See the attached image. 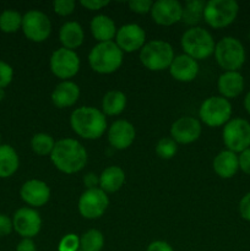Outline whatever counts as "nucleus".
Returning <instances> with one entry per match:
<instances>
[{
	"label": "nucleus",
	"instance_id": "bb28decb",
	"mask_svg": "<svg viewBox=\"0 0 250 251\" xmlns=\"http://www.w3.org/2000/svg\"><path fill=\"white\" fill-rule=\"evenodd\" d=\"M126 107V96L122 91H109L102 100V112L104 115H119Z\"/></svg>",
	"mask_w": 250,
	"mask_h": 251
},
{
	"label": "nucleus",
	"instance_id": "72a5a7b5",
	"mask_svg": "<svg viewBox=\"0 0 250 251\" xmlns=\"http://www.w3.org/2000/svg\"><path fill=\"white\" fill-rule=\"evenodd\" d=\"M53 7L55 14L60 16H69L75 10V1L74 0H55L53 2Z\"/></svg>",
	"mask_w": 250,
	"mask_h": 251
},
{
	"label": "nucleus",
	"instance_id": "58836bf2",
	"mask_svg": "<svg viewBox=\"0 0 250 251\" xmlns=\"http://www.w3.org/2000/svg\"><path fill=\"white\" fill-rule=\"evenodd\" d=\"M238 158H239V169H242L243 173L250 176V147L243 151Z\"/></svg>",
	"mask_w": 250,
	"mask_h": 251
},
{
	"label": "nucleus",
	"instance_id": "4c0bfd02",
	"mask_svg": "<svg viewBox=\"0 0 250 251\" xmlns=\"http://www.w3.org/2000/svg\"><path fill=\"white\" fill-rule=\"evenodd\" d=\"M14 229L12 226V220L9 216L0 213V237H6Z\"/></svg>",
	"mask_w": 250,
	"mask_h": 251
},
{
	"label": "nucleus",
	"instance_id": "393cba45",
	"mask_svg": "<svg viewBox=\"0 0 250 251\" xmlns=\"http://www.w3.org/2000/svg\"><path fill=\"white\" fill-rule=\"evenodd\" d=\"M125 183V173L120 167L110 166L100 176V189L105 194L120 190Z\"/></svg>",
	"mask_w": 250,
	"mask_h": 251
},
{
	"label": "nucleus",
	"instance_id": "ea45409f",
	"mask_svg": "<svg viewBox=\"0 0 250 251\" xmlns=\"http://www.w3.org/2000/svg\"><path fill=\"white\" fill-rule=\"evenodd\" d=\"M108 4H109V1H105V0H82L81 1V5L83 7H86V9L91 10V11H93V10H100L102 7L107 6Z\"/></svg>",
	"mask_w": 250,
	"mask_h": 251
},
{
	"label": "nucleus",
	"instance_id": "a18cd8bd",
	"mask_svg": "<svg viewBox=\"0 0 250 251\" xmlns=\"http://www.w3.org/2000/svg\"><path fill=\"white\" fill-rule=\"evenodd\" d=\"M0 145H1V135H0Z\"/></svg>",
	"mask_w": 250,
	"mask_h": 251
},
{
	"label": "nucleus",
	"instance_id": "c85d7f7f",
	"mask_svg": "<svg viewBox=\"0 0 250 251\" xmlns=\"http://www.w3.org/2000/svg\"><path fill=\"white\" fill-rule=\"evenodd\" d=\"M104 245V237L98 229H90L80 238V249L82 251H100Z\"/></svg>",
	"mask_w": 250,
	"mask_h": 251
},
{
	"label": "nucleus",
	"instance_id": "9d476101",
	"mask_svg": "<svg viewBox=\"0 0 250 251\" xmlns=\"http://www.w3.org/2000/svg\"><path fill=\"white\" fill-rule=\"evenodd\" d=\"M108 205L109 199L102 189H86L78 200V212L86 220H97L102 217Z\"/></svg>",
	"mask_w": 250,
	"mask_h": 251
},
{
	"label": "nucleus",
	"instance_id": "f3484780",
	"mask_svg": "<svg viewBox=\"0 0 250 251\" xmlns=\"http://www.w3.org/2000/svg\"><path fill=\"white\" fill-rule=\"evenodd\" d=\"M20 195L27 205L32 207H42L50 199V189L44 181L31 179L21 186Z\"/></svg>",
	"mask_w": 250,
	"mask_h": 251
},
{
	"label": "nucleus",
	"instance_id": "0eeeda50",
	"mask_svg": "<svg viewBox=\"0 0 250 251\" xmlns=\"http://www.w3.org/2000/svg\"><path fill=\"white\" fill-rule=\"evenodd\" d=\"M239 5L234 0H210L203 10V20L212 28L229 26L237 19Z\"/></svg>",
	"mask_w": 250,
	"mask_h": 251
},
{
	"label": "nucleus",
	"instance_id": "412c9836",
	"mask_svg": "<svg viewBox=\"0 0 250 251\" xmlns=\"http://www.w3.org/2000/svg\"><path fill=\"white\" fill-rule=\"evenodd\" d=\"M217 87L225 100L235 98L244 90V77L239 71H225L218 78Z\"/></svg>",
	"mask_w": 250,
	"mask_h": 251
},
{
	"label": "nucleus",
	"instance_id": "20e7f679",
	"mask_svg": "<svg viewBox=\"0 0 250 251\" xmlns=\"http://www.w3.org/2000/svg\"><path fill=\"white\" fill-rule=\"evenodd\" d=\"M216 43L211 33L202 27H191L181 37L184 54L198 60H203L215 53Z\"/></svg>",
	"mask_w": 250,
	"mask_h": 251
},
{
	"label": "nucleus",
	"instance_id": "4be33fe9",
	"mask_svg": "<svg viewBox=\"0 0 250 251\" xmlns=\"http://www.w3.org/2000/svg\"><path fill=\"white\" fill-rule=\"evenodd\" d=\"M213 171L223 179H230L239 171V158L237 153L225 150L221 151L213 159Z\"/></svg>",
	"mask_w": 250,
	"mask_h": 251
},
{
	"label": "nucleus",
	"instance_id": "b1692460",
	"mask_svg": "<svg viewBox=\"0 0 250 251\" xmlns=\"http://www.w3.org/2000/svg\"><path fill=\"white\" fill-rule=\"evenodd\" d=\"M83 38H85L83 28L78 22H66L59 31V39L63 44V48L70 49V50L78 48L83 43Z\"/></svg>",
	"mask_w": 250,
	"mask_h": 251
},
{
	"label": "nucleus",
	"instance_id": "f257e3e1",
	"mask_svg": "<svg viewBox=\"0 0 250 251\" xmlns=\"http://www.w3.org/2000/svg\"><path fill=\"white\" fill-rule=\"evenodd\" d=\"M50 159L58 171L65 174H74L82 171L86 166L87 152L77 140L61 139L54 145Z\"/></svg>",
	"mask_w": 250,
	"mask_h": 251
},
{
	"label": "nucleus",
	"instance_id": "2eb2a0df",
	"mask_svg": "<svg viewBox=\"0 0 250 251\" xmlns=\"http://www.w3.org/2000/svg\"><path fill=\"white\" fill-rule=\"evenodd\" d=\"M181 15L183 5L176 0H158L151 9L152 19L161 26H172L181 21Z\"/></svg>",
	"mask_w": 250,
	"mask_h": 251
},
{
	"label": "nucleus",
	"instance_id": "c03bdc74",
	"mask_svg": "<svg viewBox=\"0 0 250 251\" xmlns=\"http://www.w3.org/2000/svg\"><path fill=\"white\" fill-rule=\"evenodd\" d=\"M244 108L248 113L250 114V91L247 93V96L244 97Z\"/></svg>",
	"mask_w": 250,
	"mask_h": 251
},
{
	"label": "nucleus",
	"instance_id": "cd10ccee",
	"mask_svg": "<svg viewBox=\"0 0 250 251\" xmlns=\"http://www.w3.org/2000/svg\"><path fill=\"white\" fill-rule=\"evenodd\" d=\"M206 2L202 0H189L183 6V15L181 21L186 25L195 27V25L200 24L203 20V10Z\"/></svg>",
	"mask_w": 250,
	"mask_h": 251
},
{
	"label": "nucleus",
	"instance_id": "5701e85b",
	"mask_svg": "<svg viewBox=\"0 0 250 251\" xmlns=\"http://www.w3.org/2000/svg\"><path fill=\"white\" fill-rule=\"evenodd\" d=\"M117 27L114 21L107 15H97L91 21V32L92 36L100 43L103 42H112L117 34Z\"/></svg>",
	"mask_w": 250,
	"mask_h": 251
},
{
	"label": "nucleus",
	"instance_id": "423d86ee",
	"mask_svg": "<svg viewBox=\"0 0 250 251\" xmlns=\"http://www.w3.org/2000/svg\"><path fill=\"white\" fill-rule=\"evenodd\" d=\"M174 59V50L168 42L151 41L145 43L140 51V61L151 71L169 69Z\"/></svg>",
	"mask_w": 250,
	"mask_h": 251
},
{
	"label": "nucleus",
	"instance_id": "37998d69",
	"mask_svg": "<svg viewBox=\"0 0 250 251\" xmlns=\"http://www.w3.org/2000/svg\"><path fill=\"white\" fill-rule=\"evenodd\" d=\"M16 251H37V248L33 240L28 239V238H24V239L17 244Z\"/></svg>",
	"mask_w": 250,
	"mask_h": 251
},
{
	"label": "nucleus",
	"instance_id": "c756f323",
	"mask_svg": "<svg viewBox=\"0 0 250 251\" xmlns=\"http://www.w3.org/2000/svg\"><path fill=\"white\" fill-rule=\"evenodd\" d=\"M22 27V16L16 10H5L0 14V29L5 33H14Z\"/></svg>",
	"mask_w": 250,
	"mask_h": 251
},
{
	"label": "nucleus",
	"instance_id": "a878e982",
	"mask_svg": "<svg viewBox=\"0 0 250 251\" xmlns=\"http://www.w3.org/2000/svg\"><path fill=\"white\" fill-rule=\"evenodd\" d=\"M17 152L10 145H0V178H9L19 169Z\"/></svg>",
	"mask_w": 250,
	"mask_h": 251
},
{
	"label": "nucleus",
	"instance_id": "2f4dec72",
	"mask_svg": "<svg viewBox=\"0 0 250 251\" xmlns=\"http://www.w3.org/2000/svg\"><path fill=\"white\" fill-rule=\"evenodd\" d=\"M178 151V144L172 137H163L157 142L156 153L163 159H171Z\"/></svg>",
	"mask_w": 250,
	"mask_h": 251
},
{
	"label": "nucleus",
	"instance_id": "4468645a",
	"mask_svg": "<svg viewBox=\"0 0 250 251\" xmlns=\"http://www.w3.org/2000/svg\"><path fill=\"white\" fill-rule=\"evenodd\" d=\"M146 33L144 28L136 24H127L120 27L115 34V43L123 53H132L145 46Z\"/></svg>",
	"mask_w": 250,
	"mask_h": 251
},
{
	"label": "nucleus",
	"instance_id": "e433bc0d",
	"mask_svg": "<svg viewBox=\"0 0 250 251\" xmlns=\"http://www.w3.org/2000/svg\"><path fill=\"white\" fill-rule=\"evenodd\" d=\"M239 215L247 222H250V193H247L239 201Z\"/></svg>",
	"mask_w": 250,
	"mask_h": 251
},
{
	"label": "nucleus",
	"instance_id": "1a4fd4ad",
	"mask_svg": "<svg viewBox=\"0 0 250 251\" xmlns=\"http://www.w3.org/2000/svg\"><path fill=\"white\" fill-rule=\"evenodd\" d=\"M223 144L234 153H242L250 147V123L243 118H233L223 127Z\"/></svg>",
	"mask_w": 250,
	"mask_h": 251
},
{
	"label": "nucleus",
	"instance_id": "79ce46f5",
	"mask_svg": "<svg viewBox=\"0 0 250 251\" xmlns=\"http://www.w3.org/2000/svg\"><path fill=\"white\" fill-rule=\"evenodd\" d=\"M83 184L87 189H96L97 185H100V176H96L95 173L86 174L83 178Z\"/></svg>",
	"mask_w": 250,
	"mask_h": 251
},
{
	"label": "nucleus",
	"instance_id": "49530a36",
	"mask_svg": "<svg viewBox=\"0 0 250 251\" xmlns=\"http://www.w3.org/2000/svg\"><path fill=\"white\" fill-rule=\"evenodd\" d=\"M78 251H82V250H81V249H80V250H78Z\"/></svg>",
	"mask_w": 250,
	"mask_h": 251
},
{
	"label": "nucleus",
	"instance_id": "f704fd0d",
	"mask_svg": "<svg viewBox=\"0 0 250 251\" xmlns=\"http://www.w3.org/2000/svg\"><path fill=\"white\" fill-rule=\"evenodd\" d=\"M12 77H14V70L11 65L5 61H0V90L7 87L11 83Z\"/></svg>",
	"mask_w": 250,
	"mask_h": 251
},
{
	"label": "nucleus",
	"instance_id": "39448f33",
	"mask_svg": "<svg viewBox=\"0 0 250 251\" xmlns=\"http://www.w3.org/2000/svg\"><path fill=\"white\" fill-rule=\"evenodd\" d=\"M215 58L225 71H238L245 63L244 46L234 37H223L215 47Z\"/></svg>",
	"mask_w": 250,
	"mask_h": 251
},
{
	"label": "nucleus",
	"instance_id": "f8f14e48",
	"mask_svg": "<svg viewBox=\"0 0 250 251\" xmlns=\"http://www.w3.org/2000/svg\"><path fill=\"white\" fill-rule=\"evenodd\" d=\"M50 70L58 78L68 81L80 70V58L74 50L59 48L50 56Z\"/></svg>",
	"mask_w": 250,
	"mask_h": 251
},
{
	"label": "nucleus",
	"instance_id": "dca6fc26",
	"mask_svg": "<svg viewBox=\"0 0 250 251\" xmlns=\"http://www.w3.org/2000/svg\"><path fill=\"white\" fill-rule=\"evenodd\" d=\"M200 135L201 124L195 118H179L171 126V137L176 144H191V142H195L200 137Z\"/></svg>",
	"mask_w": 250,
	"mask_h": 251
},
{
	"label": "nucleus",
	"instance_id": "7ed1b4c3",
	"mask_svg": "<svg viewBox=\"0 0 250 251\" xmlns=\"http://www.w3.org/2000/svg\"><path fill=\"white\" fill-rule=\"evenodd\" d=\"M124 53L115 42H103L91 49L88 63L91 69L98 74H113L122 66Z\"/></svg>",
	"mask_w": 250,
	"mask_h": 251
},
{
	"label": "nucleus",
	"instance_id": "a19ab883",
	"mask_svg": "<svg viewBox=\"0 0 250 251\" xmlns=\"http://www.w3.org/2000/svg\"><path fill=\"white\" fill-rule=\"evenodd\" d=\"M146 251H174L173 248L168 244L167 242L163 240H156V242H152L149 245Z\"/></svg>",
	"mask_w": 250,
	"mask_h": 251
},
{
	"label": "nucleus",
	"instance_id": "9b49d317",
	"mask_svg": "<svg viewBox=\"0 0 250 251\" xmlns=\"http://www.w3.org/2000/svg\"><path fill=\"white\" fill-rule=\"evenodd\" d=\"M22 31L29 41L41 43L50 36V20L44 12L31 10L22 16Z\"/></svg>",
	"mask_w": 250,
	"mask_h": 251
},
{
	"label": "nucleus",
	"instance_id": "a211bd4d",
	"mask_svg": "<svg viewBox=\"0 0 250 251\" xmlns=\"http://www.w3.org/2000/svg\"><path fill=\"white\" fill-rule=\"evenodd\" d=\"M135 136L134 125L127 120H117L108 130V141L115 150H126L135 141Z\"/></svg>",
	"mask_w": 250,
	"mask_h": 251
},
{
	"label": "nucleus",
	"instance_id": "7c9ffc66",
	"mask_svg": "<svg viewBox=\"0 0 250 251\" xmlns=\"http://www.w3.org/2000/svg\"><path fill=\"white\" fill-rule=\"evenodd\" d=\"M54 145H55V141H54L53 137L48 134H44V132L36 134L31 140L32 150L38 156H48V154H50L54 149Z\"/></svg>",
	"mask_w": 250,
	"mask_h": 251
},
{
	"label": "nucleus",
	"instance_id": "ddd939ff",
	"mask_svg": "<svg viewBox=\"0 0 250 251\" xmlns=\"http://www.w3.org/2000/svg\"><path fill=\"white\" fill-rule=\"evenodd\" d=\"M12 226L15 232L22 238L32 239L39 233L42 228V218L36 210L29 207H22L15 212L12 218Z\"/></svg>",
	"mask_w": 250,
	"mask_h": 251
},
{
	"label": "nucleus",
	"instance_id": "aec40b11",
	"mask_svg": "<svg viewBox=\"0 0 250 251\" xmlns=\"http://www.w3.org/2000/svg\"><path fill=\"white\" fill-rule=\"evenodd\" d=\"M80 97V88L73 81H63L51 92V102L56 108H68L75 104Z\"/></svg>",
	"mask_w": 250,
	"mask_h": 251
},
{
	"label": "nucleus",
	"instance_id": "473e14b6",
	"mask_svg": "<svg viewBox=\"0 0 250 251\" xmlns=\"http://www.w3.org/2000/svg\"><path fill=\"white\" fill-rule=\"evenodd\" d=\"M80 250V238L76 234H66L59 242L58 251H78Z\"/></svg>",
	"mask_w": 250,
	"mask_h": 251
},
{
	"label": "nucleus",
	"instance_id": "f03ea898",
	"mask_svg": "<svg viewBox=\"0 0 250 251\" xmlns=\"http://www.w3.org/2000/svg\"><path fill=\"white\" fill-rule=\"evenodd\" d=\"M70 125L74 131L86 140H97L107 129L103 112L93 107H80L71 113Z\"/></svg>",
	"mask_w": 250,
	"mask_h": 251
},
{
	"label": "nucleus",
	"instance_id": "6ab92c4d",
	"mask_svg": "<svg viewBox=\"0 0 250 251\" xmlns=\"http://www.w3.org/2000/svg\"><path fill=\"white\" fill-rule=\"evenodd\" d=\"M169 73L172 77L180 82H190L195 80L199 74V64L195 59L190 58L186 54L174 56L171 66H169Z\"/></svg>",
	"mask_w": 250,
	"mask_h": 251
},
{
	"label": "nucleus",
	"instance_id": "6e6552de",
	"mask_svg": "<svg viewBox=\"0 0 250 251\" xmlns=\"http://www.w3.org/2000/svg\"><path fill=\"white\" fill-rule=\"evenodd\" d=\"M200 119L211 127L225 125L232 118V104L222 96H212L203 100L200 107Z\"/></svg>",
	"mask_w": 250,
	"mask_h": 251
},
{
	"label": "nucleus",
	"instance_id": "c9c22d12",
	"mask_svg": "<svg viewBox=\"0 0 250 251\" xmlns=\"http://www.w3.org/2000/svg\"><path fill=\"white\" fill-rule=\"evenodd\" d=\"M153 2L150 0H131L129 1V7L131 11L136 12V14H147L151 12Z\"/></svg>",
	"mask_w": 250,
	"mask_h": 251
}]
</instances>
